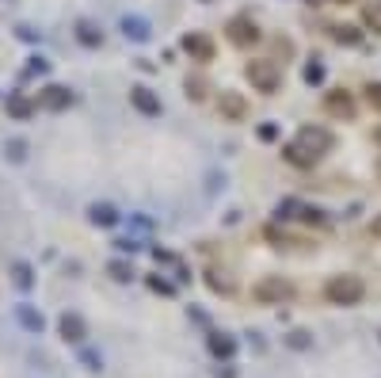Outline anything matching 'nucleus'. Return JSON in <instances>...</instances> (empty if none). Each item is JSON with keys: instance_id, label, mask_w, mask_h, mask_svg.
Returning a JSON list of instances; mask_svg holds the SVG:
<instances>
[{"instance_id": "2", "label": "nucleus", "mask_w": 381, "mask_h": 378, "mask_svg": "<svg viewBox=\"0 0 381 378\" xmlns=\"http://www.w3.org/2000/svg\"><path fill=\"white\" fill-rule=\"evenodd\" d=\"M324 298H328L332 306H358L366 298V283L358 279V275H332L328 283H324Z\"/></svg>"}, {"instance_id": "13", "label": "nucleus", "mask_w": 381, "mask_h": 378, "mask_svg": "<svg viewBox=\"0 0 381 378\" xmlns=\"http://www.w3.org/2000/svg\"><path fill=\"white\" fill-rule=\"evenodd\" d=\"M88 222L99 226V229H111V226H118V210L111 203H92L88 207Z\"/></svg>"}, {"instance_id": "32", "label": "nucleus", "mask_w": 381, "mask_h": 378, "mask_svg": "<svg viewBox=\"0 0 381 378\" xmlns=\"http://www.w3.org/2000/svg\"><path fill=\"white\" fill-rule=\"evenodd\" d=\"M84 363H88V371H99V367H103V359H99L96 352H84Z\"/></svg>"}, {"instance_id": "15", "label": "nucleus", "mask_w": 381, "mask_h": 378, "mask_svg": "<svg viewBox=\"0 0 381 378\" xmlns=\"http://www.w3.org/2000/svg\"><path fill=\"white\" fill-rule=\"evenodd\" d=\"M206 344H210V352H214L218 359H233V352H237V340H233L229 332H210Z\"/></svg>"}, {"instance_id": "18", "label": "nucleus", "mask_w": 381, "mask_h": 378, "mask_svg": "<svg viewBox=\"0 0 381 378\" xmlns=\"http://www.w3.org/2000/svg\"><path fill=\"white\" fill-rule=\"evenodd\" d=\"M76 42H81V46H99V42H103V31L96 24H88V19H81V24H76Z\"/></svg>"}, {"instance_id": "16", "label": "nucleus", "mask_w": 381, "mask_h": 378, "mask_svg": "<svg viewBox=\"0 0 381 378\" xmlns=\"http://www.w3.org/2000/svg\"><path fill=\"white\" fill-rule=\"evenodd\" d=\"M35 107H39V104H31V99H27L24 92H12V96H8V115L19 119V122L35 115Z\"/></svg>"}, {"instance_id": "21", "label": "nucleus", "mask_w": 381, "mask_h": 378, "mask_svg": "<svg viewBox=\"0 0 381 378\" xmlns=\"http://www.w3.org/2000/svg\"><path fill=\"white\" fill-rule=\"evenodd\" d=\"M4 157H8V161H16V164H19V161H27V141H24V138H12V141L4 146Z\"/></svg>"}, {"instance_id": "26", "label": "nucleus", "mask_w": 381, "mask_h": 378, "mask_svg": "<svg viewBox=\"0 0 381 378\" xmlns=\"http://www.w3.org/2000/svg\"><path fill=\"white\" fill-rule=\"evenodd\" d=\"M206 283L214 287L218 294H229V291H233V283H229V279H218V272H210V275H206Z\"/></svg>"}, {"instance_id": "9", "label": "nucleus", "mask_w": 381, "mask_h": 378, "mask_svg": "<svg viewBox=\"0 0 381 378\" xmlns=\"http://www.w3.org/2000/svg\"><path fill=\"white\" fill-rule=\"evenodd\" d=\"M58 332H61V340H65V344H84L88 325H84V317H81V314H61V317H58Z\"/></svg>"}, {"instance_id": "35", "label": "nucleus", "mask_w": 381, "mask_h": 378, "mask_svg": "<svg viewBox=\"0 0 381 378\" xmlns=\"http://www.w3.org/2000/svg\"><path fill=\"white\" fill-rule=\"evenodd\" d=\"M335 4H351V0H335Z\"/></svg>"}, {"instance_id": "30", "label": "nucleus", "mask_w": 381, "mask_h": 378, "mask_svg": "<svg viewBox=\"0 0 381 378\" xmlns=\"http://www.w3.org/2000/svg\"><path fill=\"white\" fill-rule=\"evenodd\" d=\"M278 138V126H275V122H263V126H260V141H275Z\"/></svg>"}, {"instance_id": "34", "label": "nucleus", "mask_w": 381, "mask_h": 378, "mask_svg": "<svg viewBox=\"0 0 381 378\" xmlns=\"http://www.w3.org/2000/svg\"><path fill=\"white\" fill-rule=\"evenodd\" d=\"M374 141H377V149H381V126L374 130Z\"/></svg>"}, {"instance_id": "29", "label": "nucleus", "mask_w": 381, "mask_h": 378, "mask_svg": "<svg viewBox=\"0 0 381 378\" xmlns=\"http://www.w3.org/2000/svg\"><path fill=\"white\" fill-rule=\"evenodd\" d=\"M16 35L24 39V42H39V39H42L39 31H35V27H27V24H19V27H16Z\"/></svg>"}, {"instance_id": "17", "label": "nucleus", "mask_w": 381, "mask_h": 378, "mask_svg": "<svg viewBox=\"0 0 381 378\" xmlns=\"http://www.w3.org/2000/svg\"><path fill=\"white\" fill-rule=\"evenodd\" d=\"M12 283L19 287V291H31V287H35V268H31L27 260H16L12 264Z\"/></svg>"}, {"instance_id": "1", "label": "nucleus", "mask_w": 381, "mask_h": 378, "mask_svg": "<svg viewBox=\"0 0 381 378\" xmlns=\"http://www.w3.org/2000/svg\"><path fill=\"white\" fill-rule=\"evenodd\" d=\"M335 146V134L328 126H320V122H309V126L298 130V138L283 146V157L294 164V169H313V164H320L324 157L332 153Z\"/></svg>"}, {"instance_id": "5", "label": "nucleus", "mask_w": 381, "mask_h": 378, "mask_svg": "<svg viewBox=\"0 0 381 378\" xmlns=\"http://www.w3.org/2000/svg\"><path fill=\"white\" fill-rule=\"evenodd\" d=\"M225 35H229V42L233 46H240V50H248V46H255L263 35H260V24H255L252 16H233L229 24H225Z\"/></svg>"}, {"instance_id": "3", "label": "nucleus", "mask_w": 381, "mask_h": 378, "mask_svg": "<svg viewBox=\"0 0 381 378\" xmlns=\"http://www.w3.org/2000/svg\"><path fill=\"white\" fill-rule=\"evenodd\" d=\"M244 76H248V84L260 96H275L278 84H283V69H278V61H271V58H252L244 65Z\"/></svg>"}, {"instance_id": "6", "label": "nucleus", "mask_w": 381, "mask_h": 378, "mask_svg": "<svg viewBox=\"0 0 381 378\" xmlns=\"http://www.w3.org/2000/svg\"><path fill=\"white\" fill-rule=\"evenodd\" d=\"M324 115H332L340 122H351L355 119V96L347 92V88H332V92H324Z\"/></svg>"}, {"instance_id": "23", "label": "nucleus", "mask_w": 381, "mask_h": 378, "mask_svg": "<svg viewBox=\"0 0 381 378\" xmlns=\"http://www.w3.org/2000/svg\"><path fill=\"white\" fill-rule=\"evenodd\" d=\"M324 81V61H309L305 65V84H320Z\"/></svg>"}, {"instance_id": "28", "label": "nucleus", "mask_w": 381, "mask_h": 378, "mask_svg": "<svg viewBox=\"0 0 381 378\" xmlns=\"http://www.w3.org/2000/svg\"><path fill=\"white\" fill-rule=\"evenodd\" d=\"M46 69H50V61H46V58H31V65H27V76H35V73L42 76Z\"/></svg>"}, {"instance_id": "22", "label": "nucleus", "mask_w": 381, "mask_h": 378, "mask_svg": "<svg viewBox=\"0 0 381 378\" xmlns=\"http://www.w3.org/2000/svg\"><path fill=\"white\" fill-rule=\"evenodd\" d=\"M362 19H366V27H374L377 35H381V0H374V4H366Z\"/></svg>"}, {"instance_id": "11", "label": "nucleus", "mask_w": 381, "mask_h": 378, "mask_svg": "<svg viewBox=\"0 0 381 378\" xmlns=\"http://www.w3.org/2000/svg\"><path fill=\"white\" fill-rule=\"evenodd\" d=\"M218 111H221V119H229V122H244V115H248V104H244L240 92H221V96H218Z\"/></svg>"}, {"instance_id": "14", "label": "nucleus", "mask_w": 381, "mask_h": 378, "mask_svg": "<svg viewBox=\"0 0 381 378\" xmlns=\"http://www.w3.org/2000/svg\"><path fill=\"white\" fill-rule=\"evenodd\" d=\"M16 321H19V325H24L27 332H35V337H39L42 329H46V317H42L35 306H27V302H19V306H16Z\"/></svg>"}, {"instance_id": "19", "label": "nucleus", "mask_w": 381, "mask_h": 378, "mask_svg": "<svg viewBox=\"0 0 381 378\" xmlns=\"http://www.w3.org/2000/svg\"><path fill=\"white\" fill-rule=\"evenodd\" d=\"M328 31H332V39H335V42H343V46H358V42H362V31H358V27L335 24V27H328Z\"/></svg>"}, {"instance_id": "20", "label": "nucleus", "mask_w": 381, "mask_h": 378, "mask_svg": "<svg viewBox=\"0 0 381 378\" xmlns=\"http://www.w3.org/2000/svg\"><path fill=\"white\" fill-rule=\"evenodd\" d=\"M107 272H111V279H115V283H130L133 279V264L130 260H111Z\"/></svg>"}, {"instance_id": "24", "label": "nucleus", "mask_w": 381, "mask_h": 378, "mask_svg": "<svg viewBox=\"0 0 381 378\" xmlns=\"http://www.w3.org/2000/svg\"><path fill=\"white\" fill-rule=\"evenodd\" d=\"M187 96H190V99H203V96H206V81H203V76H195V81L187 76Z\"/></svg>"}, {"instance_id": "10", "label": "nucleus", "mask_w": 381, "mask_h": 378, "mask_svg": "<svg viewBox=\"0 0 381 378\" xmlns=\"http://www.w3.org/2000/svg\"><path fill=\"white\" fill-rule=\"evenodd\" d=\"M73 104V92L65 84H46L39 92V107H46V111H65Z\"/></svg>"}, {"instance_id": "8", "label": "nucleus", "mask_w": 381, "mask_h": 378, "mask_svg": "<svg viewBox=\"0 0 381 378\" xmlns=\"http://www.w3.org/2000/svg\"><path fill=\"white\" fill-rule=\"evenodd\" d=\"M183 50L190 54V61H214V39L203 35V31H190V35H183Z\"/></svg>"}, {"instance_id": "27", "label": "nucleus", "mask_w": 381, "mask_h": 378, "mask_svg": "<svg viewBox=\"0 0 381 378\" xmlns=\"http://www.w3.org/2000/svg\"><path fill=\"white\" fill-rule=\"evenodd\" d=\"M366 104L374 111H381V84H366Z\"/></svg>"}, {"instance_id": "4", "label": "nucleus", "mask_w": 381, "mask_h": 378, "mask_svg": "<svg viewBox=\"0 0 381 378\" xmlns=\"http://www.w3.org/2000/svg\"><path fill=\"white\" fill-rule=\"evenodd\" d=\"M252 298L260 306H283V302L294 298V287H290L283 275H263V279L252 287Z\"/></svg>"}, {"instance_id": "33", "label": "nucleus", "mask_w": 381, "mask_h": 378, "mask_svg": "<svg viewBox=\"0 0 381 378\" xmlns=\"http://www.w3.org/2000/svg\"><path fill=\"white\" fill-rule=\"evenodd\" d=\"M370 233H374V237H377V241H381V214H377V218H374V222H370Z\"/></svg>"}, {"instance_id": "7", "label": "nucleus", "mask_w": 381, "mask_h": 378, "mask_svg": "<svg viewBox=\"0 0 381 378\" xmlns=\"http://www.w3.org/2000/svg\"><path fill=\"white\" fill-rule=\"evenodd\" d=\"M130 104H133V111L145 115V119H156V115H161V96H156L153 88H145V84H133V88H130Z\"/></svg>"}, {"instance_id": "31", "label": "nucleus", "mask_w": 381, "mask_h": 378, "mask_svg": "<svg viewBox=\"0 0 381 378\" xmlns=\"http://www.w3.org/2000/svg\"><path fill=\"white\" fill-rule=\"evenodd\" d=\"M115 249H118V252H138L141 244L133 241V237H122V241H115Z\"/></svg>"}, {"instance_id": "25", "label": "nucleus", "mask_w": 381, "mask_h": 378, "mask_svg": "<svg viewBox=\"0 0 381 378\" xmlns=\"http://www.w3.org/2000/svg\"><path fill=\"white\" fill-rule=\"evenodd\" d=\"M149 287H153V291H156V294H168V298H172V294H176V283H168V279H161V275H153V279H149Z\"/></svg>"}, {"instance_id": "12", "label": "nucleus", "mask_w": 381, "mask_h": 378, "mask_svg": "<svg viewBox=\"0 0 381 378\" xmlns=\"http://www.w3.org/2000/svg\"><path fill=\"white\" fill-rule=\"evenodd\" d=\"M118 31L130 42H149L153 39V27H149V19H145V16H122L118 19Z\"/></svg>"}]
</instances>
